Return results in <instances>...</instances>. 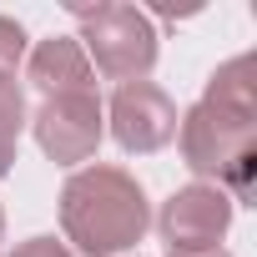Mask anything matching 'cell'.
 Here are the masks:
<instances>
[{"label": "cell", "instance_id": "cell-1", "mask_svg": "<svg viewBox=\"0 0 257 257\" xmlns=\"http://www.w3.org/2000/svg\"><path fill=\"white\" fill-rule=\"evenodd\" d=\"M152 222L147 192L121 167H81L61 187V227L81 257H121Z\"/></svg>", "mask_w": 257, "mask_h": 257}, {"label": "cell", "instance_id": "cell-2", "mask_svg": "<svg viewBox=\"0 0 257 257\" xmlns=\"http://www.w3.org/2000/svg\"><path fill=\"white\" fill-rule=\"evenodd\" d=\"M182 157L197 177H212V187H222L232 202L252 197L257 182V106H232L217 96H202L182 121Z\"/></svg>", "mask_w": 257, "mask_h": 257}, {"label": "cell", "instance_id": "cell-3", "mask_svg": "<svg viewBox=\"0 0 257 257\" xmlns=\"http://www.w3.org/2000/svg\"><path fill=\"white\" fill-rule=\"evenodd\" d=\"M81 21V51L86 61H96L101 76L111 81H147V71L157 66V26L147 11L137 6H76L71 11Z\"/></svg>", "mask_w": 257, "mask_h": 257}, {"label": "cell", "instance_id": "cell-4", "mask_svg": "<svg viewBox=\"0 0 257 257\" xmlns=\"http://www.w3.org/2000/svg\"><path fill=\"white\" fill-rule=\"evenodd\" d=\"M31 132L41 142V152L61 167H81L96 157L101 132H106V116L96 91H76V96H46L41 111L31 116Z\"/></svg>", "mask_w": 257, "mask_h": 257}, {"label": "cell", "instance_id": "cell-5", "mask_svg": "<svg viewBox=\"0 0 257 257\" xmlns=\"http://www.w3.org/2000/svg\"><path fill=\"white\" fill-rule=\"evenodd\" d=\"M106 121H111V137H116V147L121 152H137V157H147V152H162L172 137H177V101L162 91V86H152V81H126V86H116V96H111V106L101 111Z\"/></svg>", "mask_w": 257, "mask_h": 257}, {"label": "cell", "instance_id": "cell-6", "mask_svg": "<svg viewBox=\"0 0 257 257\" xmlns=\"http://www.w3.org/2000/svg\"><path fill=\"white\" fill-rule=\"evenodd\" d=\"M162 237H167V252H202V247H217L232 227V197L212 182H192L182 192L167 197L162 217H157Z\"/></svg>", "mask_w": 257, "mask_h": 257}, {"label": "cell", "instance_id": "cell-7", "mask_svg": "<svg viewBox=\"0 0 257 257\" xmlns=\"http://www.w3.org/2000/svg\"><path fill=\"white\" fill-rule=\"evenodd\" d=\"M26 76H31V86L46 91V96H76V91H91V81H96V71H91L81 41H71V36L41 41V46L31 51V61H26Z\"/></svg>", "mask_w": 257, "mask_h": 257}, {"label": "cell", "instance_id": "cell-8", "mask_svg": "<svg viewBox=\"0 0 257 257\" xmlns=\"http://www.w3.org/2000/svg\"><path fill=\"white\" fill-rule=\"evenodd\" d=\"M21 132H26V91H21V81H16V76L0 71V177L16 167Z\"/></svg>", "mask_w": 257, "mask_h": 257}, {"label": "cell", "instance_id": "cell-9", "mask_svg": "<svg viewBox=\"0 0 257 257\" xmlns=\"http://www.w3.org/2000/svg\"><path fill=\"white\" fill-rule=\"evenodd\" d=\"M21 56H26V31H21L16 21H6V16H0V71H6V76H16Z\"/></svg>", "mask_w": 257, "mask_h": 257}, {"label": "cell", "instance_id": "cell-10", "mask_svg": "<svg viewBox=\"0 0 257 257\" xmlns=\"http://www.w3.org/2000/svg\"><path fill=\"white\" fill-rule=\"evenodd\" d=\"M16 257H76V252H66L56 237H31V242L16 247Z\"/></svg>", "mask_w": 257, "mask_h": 257}, {"label": "cell", "instance_id": "cell-11", "mask_svg": "<svg viewBox=\"0 0 257 257\" xmlns=\"http://www.w3.org/2000/svg\"><path fill=\"white\" fill-rule=\"evenodd\" d=\"M167 257H232L227 247H202V252H167Z\"/></svg>", "mask_w": 257, "mask_h": 257}, {"label": "cell", "instance_id": "cell-12", "mask_svg": "<svg viewBox=\"0 0 257 257\" xmlns=\"http://www.w3.org/2000/svg\"><path fill=\"white\" fill-rule=\"evenodd\" d=\"M0 237H6V212H0Z\"/></svg>", "mask_w": 257, "mask_h": 257}]
</instances>
